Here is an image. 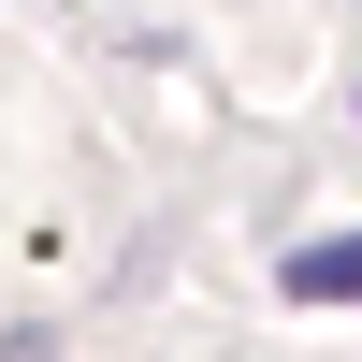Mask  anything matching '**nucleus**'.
<instances>
[{"label": "nucleus", "instance_id": "f257e3e1", "mask_svg": "<svg viewBox=\"0 0 362 362\" xmlns=\"http://www.w3.org/2000/svg\"><path fill=\"white\" fill-rule=\"evenodd\" d=\"M290 305H362V232H319V247H290Z\"/></svg>", "mask_w": 362, "mask_h": 362}]
</instances>
